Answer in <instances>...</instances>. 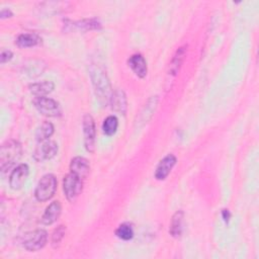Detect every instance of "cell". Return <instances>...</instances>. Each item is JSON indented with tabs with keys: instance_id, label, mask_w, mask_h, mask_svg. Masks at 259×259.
Segmentation results:
<instances>
[{
	"instance_id": "cell-6",
	"label": "cell",
	"mask_w": 259,
	"mask_h": 259,
	"mask_svg": "<svg viewBox=\"0 0 259 259\" xmlns=\"http://www.w3.org/2000/svg\"><path fill=\"white\" fill-rule=\"evenodd\" d=\"M33 104L41 114L49 117H57L62 113L60 104L56 100L46 96L35 97L33 99Z\"/></svg>"
},
{
	"instance_id": "cell-7",
	"label": "cell",
	"mask_w": 259,
	"mask_h": 259,
	"mask_svg": "<svg viewBox=\"0 0 259 259\" xmlns=\"http://www.w3.org/2000/svg\"><path fill=\"white\" fill-rule=\"evenodd\" d=\"M83 136H84V145L86 150L89 153L94 152L95 149V137H96V131H95V122L93 117L86 113L83 116Z\"/></svg>"
},
{
	"instance_id": "cell-13",
	"label": "cell",
	"mask_w": 259,
	"mask_h": 259,
	"mask_svg": "<svg viewBox=\"0 0 259 259\" xmlns=\"http://www.w3.org/2000/svg\"><path fill=\"white\" fill-rule=\"evenodd\" d=\"M109 102L111 104V108L114 111L120 114H125L127 102H126V96L122 90H115L114 92H112Z\"/></svg>"
},
{
	"instance_id": "cell-4",
	"label": "cell",
	"mask_w": 259,
	"mask_h": 259,
	"mask_svg": "<svg viewBox=\"0 0 259 259\" xmlns=\"http://www.w3.org/2000/svg\"><path fill=\"white\" fill-rule=\"evenodd\" d=\"M84 180L73 173H68L63 180V188L68 200L74 201L82 192Z\"/></svg>"
},
{
	"instance_id": "cell-5",
	"label": "cell",
	"mask_w": 259,
	"mask_h": 259,
	"mask_svg": "<svg viewBox=\"0 0 259 259\" xmlns=\"http://www.w3.org/2000/svg\"><path fill=\"white\" fill-rule=\"evenodd\" d=\"M48 240V234L45 230L38 229L26 233L22 239L23 247L28 251H37L45 247Z\"/></svg>"
},
{
	"instance_id": "cell-12",
	"label": "cell",
	"mask_w": 259,
	"mask_h": 259,
	"mask_svg": "<svg viewBox=\"0 0 259 259\" xmlns=\"http://www.w3.org/2000/svg\"><path fill=\"white\" fill-rule=\"evenodd\" d=\"M128 66L131 69L134 71V73L140 77L144 78L147 75L148 72V67H147V62L145 58L141 54H135L128 59Z\"/></svg>"
},
{
	"instance_id": "cell-11",
	"label": "cell",
	"mask_w": 259,
	"mask_h": 259,
	"mask_svg": "<svg viewBox=\"0 0 259 259\" xmlns=\"http://www.w3.org/2000/svg\"><path fill=\"white\" fill-rule=\"evenodd\" d=\"M90 170L89 162L83 157H75L70 164V172L85 180Z\"/></svg>"
},
{
	"instance_id": "cell-25",
	"label": "cell",
	"mask_w": 259,
	"mask_h": 259,
	"mask_svg": "<svg viewBox=\"0 0 259 259\" xmlns=\"http://www.w3.org/2000/svg\"><path fill=\"white\" fill-rule=\"evenodd\" d=\"M222 217H223L225 223L228 224L229 221H230V218H231V213H230V211L228 209H223L222 210Z\"/></svg>"
},
{
	"instance_id": "cell-18",
	"label": "cell",
	"mask_w": 259,
	"mask_h": 259,
	"mask_svg": "<svg viewBox=\"0 0 259 259\" xmlns=\"http://www.w3.org/2000/svg\"><path fill=\"white\" fill-rule=\"evenodd\" d=\"M54 134V125L50 121H45L36 130L35 137L38 142L47 141Z\"/></svg>"
},
{
	"instance_id": "cell-8",
	"label": "cell",
	"mask_w": 259,
	"mask_h": 259,
	"mask_svg": "<svg viewBox=\"0 0 259 259\" xmlns=\"http://www.w3.org/2000/svg\"><path fill=\"white\" fill-rule=\"evenodd\" d=\"M58 153V145L54 141H44L35 148L33 152V158L37 162L50 160Z\"/></svg>"
},
{
	"instance_id": "cell-23",
	"label": "cell",
	"mask_w": 259,
	"mask_h": 259,
	"mask_svg": "<svg viewBox=\"0 0 259 259\" xmlns=\"http://www.w3.org/2000/svg\"><path fill=\"white\" fill-rule=\"evenodd\" d=\"M65 232H66V228L64 226H59L53 233V236H52V245L54 247L58 246L61 241L63 240L64 236H65Z\"/></svg>"
},
{
	"instance_id": "cell-19",
	"label": "cell",
	"mask_w": 259,
	"mask_h": 259,
	"mask_svg": "<svg viewBox=\"0 0 259 259\" xmlns=\"http://www.w3.org/2000/svg\"><path fill=\"white\" fill-rule=\"evenodd\" d=\"M117 126H118V120L116 116L109 115L104 119L102 123V131L106 136H112L115 134Z\"/></svg>"
},
{
	"instance_id": "cell-20",
	"label": "cell",
	"mask_w": 259,
	"mask_h": 259,
	"mask_svg": "<svg viewBox=\"0 0 259 259\" xmlns=\"http://www.w3.org/2000/svg\"><path fill=\"white\" fill-rule=\"evenodd\" d=\"M115 235L124 241H128L134 237V230L128 224H121L115 231Z\"/></svg>"
},
{
	"instance_id": "cell-3",
	"label": "cell",
	"mask_w": 259,
	"mask_h": 259,
	"mask_svg": "<svg viewBox=\"0 0 259 259\" xmlns=\"http://www.w3.org/2000/svg\"><path fill=\"white\" fill-rule=\"evenodd\" d=\"M57 189V179L53 174L44 175L38 181L34 196L38 201H47L51 199Z\"/></svg>"
},
{
	"instance_id": "cell-17",
	"label": "cell",
	"mask_w": 259,
	"mask_h": 259,
	"mask_svg": "<svg viewBox=\"0 0 259 259\" xmlns=\"http://www.w3.org/2000/svg\"><path fill=\"white\" fill-rule=\"evenodd\" d=\"M40 38L34 33H22L17 37L16 44L20 48H31L36 46Z\"/></svg>"
},
{
	"instance_id": "cell-16",
	"label": "cell",
	"mask_w": 259,
	"mask_h": 259,
	"mask_svg": "<svg viewBox=\"0 0 259 259\" xmlns=\"http://www.w3.org/2000/svg\"><path fill=\"white\" fill-rule=\"evenodd\" d=\"M183 218H184V212L182 210H177L172 217L169 232L171 236H173L174 238H178L182 234Z\"/></svg>"
},
{
	"instance_id": "cell-2",
	"label": "cell",
	"mask_w": 259,
	"mask_h": 259,
	"mask_svg": "<svg viewBox=\"0 0 259 259\" xmlns=\"http://www.w3.org/2000/svg\"><path fill=\"white\" fill-rule=\"evenodd\" d=\"M22 154V147L19 142L9 140L2 144L0 149V169L2 172L9 170L16 164Z\"/></svg>"
},
{
	"instance_id": "cell-9",
	"label": "cell",
	"mask_w": 259,
	"mask_h": 259,
	"mask_svg": "<svg viewBox=\"0 0 259 259\" xmlns=\"http://www.w3.org/2000/svg\"><path fill=\"white\" fill-rule=\"evenodd\" d=\"M28 170L29 169L26 164H20L12 171L9 177V185L12 189L18 190L23 186L28 176Z\"/></svg>"
},
{
	"instance_id": "cell-1",
	"label": "cell",
	"mask_w": 259,
	"mask_h": 259,
	"mask_svg": "<svg viewBox=\"0 0 259 259\" xmlns=\"http://www.w3.org/2000/svg\"><path fill=\"white\" fill-rule=\"evenodd\" d=\"M91 80L94 86L95 94L99 102L103 105H106L109 102L111 97V87L110 82L107 78L106 73L98 66H93L91 69Z\"/></svg>"
},
{
	"instance_id": "cell-24",
	"label": "cell",
	"mask_w": 259,
	"mask_h": 259,
	"mask_svg": "<svg viewBox=\"0 0 259 259\" xmlns=\"http://www.w3.org/2000/svg\"><path fill=\"white\" fill-rule=\"evenodd\" d=\"M11 58H12V53L8 50H3L0 55V62H1V64H4V63L8 62L9 60H11Z\"/></svg>"
},
{
	"instance_id": "cell-15",
	"label": "cell",
	"mask_w": 259,
	"mask_h": 259,
	"mask_svg": "<svg viewBox=\"0 0 259 259\" xmlns=\"http://www.w3.org/2000/svg\"><path fill=\"white\" fill-rule=\"evenodd\" d=\"M55 84L52 81L44 80L40 82L32 83L29 85V91L35 97H42L51 93L54 90Z\"/></svg>"
},
{
	"instance_id": "cell-26",
	"label": "cell",
	"mask_w": 259,
	"mask_h": 259,
	"mask_svg": "<svg viewBox=\"0 0 259 259\" xmlns=\"http://www.w3.org/2000/svg\"><path fill=\"white\" fill-rule=\"evenodd\" d=\"M10 16H12V12L10 11V9L1 10V13H0L1 18H6V17H10Z\"/></svg>"
},
{
	"instance_id": "cell-10",
	"label": "cell",
	"mask_w": 259,
	"mask_h": 259,
	"mask_svg": "<svg viewBox=\"0 0 259 259\" xmlns=\"http://www.w3.org/2000/svg\"><path fill=\"white\" fill-rule=\"evenodd\" d=\"M176 157L173 154H168L165 156L158 164L156 171H155V177L158 180H164L172 170V168L176 164Z\"/></svg>"
},
{
	"instance_id": "cell-14",
	"label": "cell",
	"mask_w": 259,
	"mask_h": 259,
	"mask_svg": "<svg viewBox=\"0 0 259 259\" xmlns=\"http://www.w3.org/2000/svg\"><path fill=\"white\" fill-rule=\"evenodd\" d=\"M62 210L61 203L59 201H53L45 210L41 217V223L44 225L54 224L60 217Z\"/></svg>"
},
{
	"instance_id": "cell-21",
	"label": "cell",
	"mask_w": 259,
	"mask_h": 259,
	"mask_svg": "<svg viewBox=\"0 0 259 259\" xmlns=\"http://www.w3.org/2000/svg\"><path fill=\"white\" fill-rule=\"evenodd\" d=\"M184 55H185V50H184V48H180V49L177 51L176 55L174 56V58H173V60H172V62H171V64H170V71H171V73H172L173 75H175V74L178 72V70H179V68H180V66H181L182 60H183V58H184Z\"/></svg>"
},
{
	"instance_id": "cell-22",
	"label": "cell",
	"mask_w": 259,
	"mask_h": 259,
	"mask_svg": "<svg viewBox=\"0 0 259 259\" xmlns=\"http://www.w3.org/2000/svg\"><path fill=\"white\" fill-rule=\"evenodd\" d=\"M75 25L79 29L88 30V29H96V28H98L100 26V23L96 19H85V20L78 21Z\"/></svg>"
}]
</instances>
